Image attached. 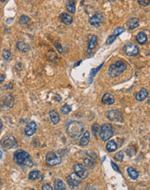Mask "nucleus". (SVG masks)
Returning <instances> with one entry per match:
<instances>
[{
    "instance_id": "f257e3e1",
    "label": "nucleus",
    "mask_w": 150,
    "mask_h": 190,
    "mask_svg": "<svg viewBox=\"0 0 150 190\" xmlns=\"http://www.w3.org/2000/svg\"><path fill=\"white\" fill-rule=\"evenodd\" d=\"M14 162L19 166H23V167L31 168L33 166V162H32L31 157L29 155L28 152L23 149H18L17 150L13 156Z\"/></svg>"
},
{
    "instance_id": "f03ea898",
    "label": "nucleus",
    "mask_w": 150,
    "mask_h": 190,
    "mask_svg": "<svg viewBox=\"0 0 150 190\" xmlns=\"http://www.w3.org/2000/svg\"><path fill=\"white\" fill-rule=\"evenodd\" d=\"M84 131V125L80 121H69L66 125V131L72 138H78Z\"/></svg>"
},
{
    "instance_id": "7ed1b4c3",
    "label": "nucleus",
    "mask_w": 150,
    "mask_h": 190,
    "mask_svg": "<svg viewBox=\"0 0 150 190\" xmlns=\"http://www.w3.org/2000/svg\"><path fill=\"white\" fill-rule=\"evenodd\" d=\"M127 68V64L123 61H118L112 63L109 68V74L111 78L118 77Z\"/></svg>"
},
{
    "instance_id": "20e7f679",
    "label": "nucleus",
    "mask_w": 150,
    "mask_h": 190,
    "mask_svg": "<svg viewBox=\"0 0 150 190\" xmlns=\"http://www.w3.org/2000/svg\"><path fill=\"white\" fill-rule=\"evenodd\" d=\"M15 103V99L12 95L8 93L0 95V108L4 111H8L12 108Z\"/></svg>"
},
{
    "instance_id": "39448f33",
    "label": "nucleus",
    "mask_w": 150,
    "mask_h": 190,
    "mask_svg": "<svg viewBox=\"0 0 150 190\" xmlns=\"http://www.w3.org/2000/svg\"><path fill=\"white\" fill-rule=\"evenodd\" d=\"M99 135L102 141H108L109 140L112 136L114 135V131L112 125L109 124H103L100 127V131H99Z\"/></svg>"
},
{
    "instance_id": "423d86ee",
    "label": "nucleus",
    "mask_w": 150,
    "mask_h": 190,
    "mask_svg": "<svg viewBox=\"0 0 150 190\" xmlns=\"http://www.w3.org/2000/svg\"><path fill=\"white\" fill-rule=\"evenodd\" d=\"M45 162L49 166L54 167L56 165H59L62 163V157L59 153L55 151H50L46 154Z\"/></svg>"
},
{
    "instance_id": "0eeeda50",
    "label": "nucleus",
    "mask_w": 150,
    "mask_h": 190,
    "mask_svg": "<svg viewBox=\"0 0 150 190\" xmlns=\"http://www.w3.org/2000/svg\"><path fill=\"white\" fill-rule=\"evenodd\" d=\"M107 118L112 121V122L123 123V114L120 110H109L106 113Z\"/></svg>"
},
{
    "instance_id": "6e6552de",
    "label": "nucleus",
    "mask_w": 150,
    "mask_h": 190,
    "mask_svg": "<svg viewBox=\"0 0 150 190\" xmlns=\"http://www.w3.org/2000/svg\"><path fill=\"white\" fill-rule=\"evenodd\" d=\"M1 145L5 149H11L18 146V141L13 136H8L4 137L1 141Z\"/></svg>"
},
{
    "instance_id": "1a4fd4ad",
    "label": "nucleus",
    "mask_w": 150,
    "mask_h": 190,
    "mask_svg": "<svg viewBox=\"0 0 150 190\" xmlns=\"http://www.w3.org/2000/svg\"><path fill=\"white\" fill-rule=\"evenodd\" d=\"M103 23H104V17L100 12H96L94 16H92L90 18V25L94 26V27H100Z\"/></svg>"
},
{
    "instance_id": "9d476101",
    "label": "nucleus",
    "mask_w": 150,
    "mask_h": 190,
    "mask_svg": "<svg viewBox=\"0 0 150 190\" xmlns=\"http://www.w3.org/2000/svg\"><path fill=\"white\" fill-rule=\"evenodd\" d=\"M67 181L69 187H71L72 188H77L80 186L82 182V179L80 177L76 175V173H71L67 178Z\"/></svg>"
},
{
    "instance_id": "9b49d317",
    "label": "nucleus",
    "mask_w": 150,
    "mask_h": 190,
    "mask_svg": "<svg viewBox=\"0 0 150 190\" xmlns=\"http://www.w3.org/2000/svg\"><path fill=\"white\" fill-rule=\"evenodd\" d=\"M74 171L76 173V175L78 176L81 179H86L89 176V172L87 170V168L81 163H77L74 166Z\"/></svg>"
},
{
    "instance_id": "f8f14e48",
    "label": "nucleus",
    "mask_w": 150,
    "mask_h": 190,
    "mask_svg": "<svg viewBox=\"0 0 150 190\" xmlns=\"http://www.w3.org/2000/svg\"><path fill=\"white\" fill-rule=\"evenodd\" d=\"M124 52L128 56H135L139 53V49L134 43H127L124 46Z\"/></svg>"
},
{
    "instance_id": "ddd939ff",
    "label": "nucleus",
    "mask_w": 150,
    "mask_h": 190,
    "mask_svg": "<svg viewBox=\"0 0 150 190\" xmlns=\"http://www.w3.org/2000/svg\"><path fill=\"white\" fill-rule=\"evenodd\" d=\"M36 129H37V125H36V123L34 122V121H31L30 123H28L27 125L25 127V129H24V133H25L26 136L31 137L36 133Z\"/></svg>"
},
{
    "instance_id": "4468645a",
    "label": "nucleus",
    "mask_w": 150,
    "mask_h": 190,
    "mask_svg": "<svg viewBox=\"0 0 150 190\" xmlns=\"http://www.w3.org/2000/svg\"><path fill=\"white\" fill-rule=\"evenodd\" d=\"M148 97V91L146 88H142L135 94V100L137 101H143Z\"/></svg>"
},
{
    "instance_id": "2eb2a0df",
    "label": "nucleus",
    "mask_w": 150,
    "mask_h": 190,
    "mask_svg": "<svg viewBox=\"0 0 150 190\" xmlns=\"http://www.w3.org/2000/svg\"><path fill=\"white\" fill-rule=\"evenodd\" d=\"M102 104L108 105H113L115 102V97L112 94L107 93H105V94H103V96H102Z\"/></svg>"
},
{
    "instance_id": "dca6fc26",
    "label": "nucleus",
    "mask_w": 150,
    "mask_h": 190,
    "mask_svg": "<svg viewBox=\"0 0 150 190\" xmlns=\"http://www.w3.org/2000/svg\"><path fill=\"white\" fill-rule=\"evenodd\" d=\"M60 20L61 22L66 25H70L73 23V18L68 13H62L60 15Z\"/></svg>"
},
{
    "instance_id": "f3484780",
    "label": "nucleus",
    "mask_w": 150,
    "mask_h": 190,
    "mask_svg": "<svg viewBox=\"0 0 150 190\" xmlns=\"http://www.w3.org/2000/svg\"><path fill=\"white\" fill-rule=\"evenodd\" d=\"M140 24V22H139V19L136 18H133L128 19L127 22V27L128 30H135L136 29Z\"/></svg>"
},
{
    "instance_id": "a211bd4d",
    "label": "nucleus",
    "mask_w": 150,
    "mask_h": 190,
    "mask_svg": "<svg viewBox=\"0 0 150 190\" xmlns=\"http://www.w3.org/2000/svg\"><path fill=\"white\" fill-rule=\"evenodd\" d=\"M90 134L89 131H85L83 134H82V137L80 138V141H79V144L81 146L84 147V146H87L90 143Z\"/></svg>"
},
{
    "instance_id": "6ab92c4d",
    "label": "nucleus",
    "mask_w": 150,
    "mask_h": 190,
    "mask_svg": "<svg viewBox=\"0 0 150 190\" xmlns=\"http://www.w3.org/2000/svg\"><path fill=\"white\" fill-rule=\"evenodd\" d=\"M135 40H136V42L139 44L143 45L148 41V36H147V35L144 32H139L136 35V36H135Z\"/></svg>"
},
{
    "instance_id": "aec40b11",
    "label": "nucleus",
    "mask_w": 150,
    "mask_h": 190,
    "mask_svg": "<svg viewBox=\"0 0 150 190\" xmlns=\"http://www.w3.org/2000/svg\"><path fill=\"white\" fill-rule=\"evenodd\" d=\"M95 165H96L95 160L92 159L91 157H90V156L83 159V166L86 168L92 169V168H94Z\"/></svg>"
},
{
    "instance_id": "412c9836",
    "label": "nucleus",
    "mask_w": 150,
    "mask_h": 190,
    "mask_svg": "<svg viewBox=\"0 0 150 190\" xmlns=\"http://www.w3.org/2000/svg\"><path fill=\"white\" fill-rule=\"evenodd\" d=\"M97 41H98V38L97 36L93 35L91 36L90 40V42H89V46H88V52L90 53L92 50L95 49V47L96 46V43H97Z\"/></svg>"
},
{
    "instance_id": "4be33fe9",
    "label": "nucleus",
    "mask_w": 150,
    "mask_h": 190,
    "mask_svg": "<svg viewBox=\"0 0 150 190\" xmlns=\"http://www.w3.org/2000/svg\"><path fill=\"white\" fill-rule=\"evenodd\" d=\"M50 117L51 122L53 123L54 125H57L60 121V116L58 113H56V111L52 110L50 112Z\"/></svg>"
},
{
    "instance_id": "5701e85b",
    "label": "nucleus",
    "mask_w": 150,
    "mask_h": 190,
    "mask_svg": "<svg viewBox=\"0 0 150 190\" xmlns=\"http://www.w3.org/2000/svg\"><path fill=\"white\" fill-rule=\"evenodd\" d=\"M127 175L128 176L130 177L132 180H136L138 176H139V173L137 172V170L135 168H134L133 167H128L127 169Z\"/></svg>"
},
{
    "instance_id": "b1692460",
    "label": "nucleus",
    "mask_w": 150,
    "mask_h": 190,
    "mask_svg": "<svg viewBox=\"0 0 150 190\" xmlns=\"http://www.w3.org/2000/svg\"><path fill=\"white\" fill-rule=\"evenodd\" d=\"M66 9L69 13L74 14L76 12V3L73 0H68L66 3Z\"/></svg>"
},
{
    "instance_id": "393cba45",
    "label": "nucleus",
    "mask_w": 150,
    "mask_h": 190,
    "mask_svg": "<svg viewBox=\"0 0 150 190\" xmlns=\"http://www.w3.org/2000/svg\"><path fill=\"white\" fill-rule=\"evenodd\" d=\"M17 48L18 49L19 51L21 52H28L30 50V46L28 45L27 43H25L24 42H18L17 43Z\"/></svg>"
},
{
    "instance_id": "a878e982",
    "label": "nucleus",
    "mask_w": 150,
    "mask_h": 190,
    "mask_svg": "<svg viewBox=\"0 0 150 190\" xmlns=\"http://www.w3.org/2000/svg\"><path fill=\"white\" fill-rule=\"evenodd\" d=\"M106 149L109 152H114V151H115L117 149V144H116V143L115 141L109 140L107 143V144H106Z\"/></svg>"
},
{
    "instance_id": "bb28decb",
    "label": "nucleus",
    "mask_w": 150,
    "mask_h": 190,
    "mask_svg": "<svg viewBox=\"0 0 150 190\" xmlns=\"http://www.w3.org/2000/svg\"><path fill=\"white\" fill-rule=\"evenodd\" d=\"M55 189L56 190H64L66 188V185L64 181L60 179H56L54 182Z\"/></svg>"
},
{
    "instance_id": "cd10ccee",
    "label": "nucleus",
    "mask_w": 150,
    "mask_h": 190,
    "mask_svg": "<svg viewBox=\"0 0 150 190\" xmlns=\"http://www.w3.org/2000/svg\"><path fill=\"white\" fill-rule=\"evenodd\" d=\"M39 176H40V172L38 170H33L29 174V179L31 181H35L39 177Z\"/></svg>"
},
{
    "instance_id": "c85d7f7f",
    "label": "nucleus",
    "mask_w": 150,
    "mask_h": 190,
    "mask_svg": "<svg viewBox=\"0 0 150 190\" xmlns=\"http://www.w3.org/2000/svg\"><path fill=\"white\" fill-rule=\"evenodd\" d=\"M99 131H100V126H99V125H98L97 123H95V124L92 125V133H93V135L96 137H97V136H98Z\"/></svg>"
},
{
    "instance_id": "c756f323",
    "label": "nucleus",
    "mask_w": 150,
    "mask_h": 190,
    "mask_svg": "<svg viewBox=\"0 0 150 190\" xmlns=\"http://www.w3.org/2000/svg\"><path fill=\"white\" fill-rule=\"evenodd\" d=\"M135 152H136V150L135 149V147H133V146H129V147H127V149H126V154H127L129 157L134 156L135 155Z\"/></svg>"
},
{
    "instance_id": "7c9ffc66",
    "label": "nucleus",
    "mask_w": 150,
    "mask_h": 190,
    "mask_svg": "<svg viewBox=\"0 0 150 190\" xmlns=\"http://www.w3.org/2000/svg\"><path fill=\"white\" fill-rule=\"evenodd\" d=\"M70 112H71V107L67 104L64 105V106L61 108V113H62V114H64V115H67V114H69Z\"/></svg>"
},
{
    "instance_id": "2f4dec72",
    "label": "nucleus",
    "mask_w": 150,
    "mask_h": 190,
    "mask_svg": "<svg viewBox=\"0 0 150 190\" xmlns=\"http://www.w3.org/2000/svg\"><path fill=\"white\" fill-rule=\"evenodd\" d=\"M30 18L29 17H27V16H25V15H22L21 17H20V18H19V23H21V24H27L29 22H30Z\"/></svg>"
},
{
    "instance_id": "473e14b6",
    "label": "nucleus",
    "mask_w": 150,
    "mask_h": 190,
    "mask_svg": "<svg viewBox=\"0 0 150 190\" xmlns=\"http://www.w3.org/2000/svg\"><path fill=\"white\" fill-rule=\"evenodd\" d=\"M3 57H4V59L6 60V61L10 60V58H11V53H10V51L8 49L3 50Z\"/></svg>"
},
{
    "instance_id": "72a5a7b5",
    "label": "nucleus",
    "mask_w": 150,
    "mask_h": 190,
    "mask_svg": "<svg viewBox=\"0 0 150 190\" xmlns=\"http://www.w3.org/2000/svg\"><path fill=\"white\" fill-rule=\"evenodd\" d=\"M124 31H125V29H124V28L117 27L114 30V34H113V35H114L115 36H116V37H117V36H120V35H121L122 33H123Z\"/></svg>"
},
{
    "instance_id": "f704fd0d",
    "label": "nucleus",
    "mask_w": 150,
    "mask_h": 190,
    "mask_svg": "<svg viewBox=\"0 0 150 190\" xmlns=\"http://www.w3.org/2000/svg\"><path fill=\"white\" fill-rule=\"evenodd\" d=\"M123 158H124V154L123 151H120L118 153H116L115 156V159L118 162H123Z\"/></svg>"
},
{
    "instance_id": "c9c22d12",
    "label": "nucleus",
    "mask_w": 150,
    "mask_h": 190,
    "mask_svg": "<svg viewBox=\"0 0 150 190\" xmlns=\"http://www.w3.org/2000/svg\"><path fill=\"white\" fill-rule=\"evenodd\" d=\"M102 66H103V63L101 64V65H100V66H99V67H98V68L92 69V70H91V72H90V76H91V77H95V76H96V73H97V72H98V71L100 70V68H102Z\"/></svg>"
},
{
    "instance_id": "e433bc0d",
    "label": "nucleus",
    "mask_w": 150,
    "mask_h": 190,
    "mask_svg": "<svg viewBox=\"0 0 150 190\" xmlns=\"http://www.w3.org/2000/svg\"><path fill=\"white\" fill-rule=\"evenodd\" d=\"M116 39V36H115L114 35H112V36H110L107 39V42H106V44L107 45H109V44H111V43H113L114 42V41Z\"/></svg>"
},
{
    "instance_id": "4c0bfd02",
    "label": "nucleus",
    "mask_w": 150,
    "mask_h": 190,
    "mask_svg": "<svg viewBox=\"0 0 150 190\" xmlns=\"http://www.w3.org/2000/svg\"><path fill=\"white\" fill-rule=\"evenodd\" d=\"M138 3L142 6H148L150 4V0H138Z\"/></svg>"
},
{
    "instance_id": "58836bf2",
    "label": "nucleus",
    "mask_w": 150,
    "mask_h": 190,
    "mask_svg": "<svg viewBox=\"0 0 150 190\" xmlns=\"http://www.w3.org/2000/svg\"><path fill=\"white\" fill-rule=\"evenodd\" d=\"M55 47L56 48V49H57V51L59 52L60 54H63L64 50H63V47L61 46V44H60V43H58V42L55 43Z\"/></svg>"
},
{
    "instance_id": "ea45409f",
    "label": "nucleus",
    "mask_w": 150,
    "mask_h": 190,
    "mask_svg": "<svg viewBox=\"0 0 150 190\" xmlns=\"http://www.w3.org/2000/svg\"><path fill=\"white\" fill-rule=\"evenodd\" d=\"M111 166H112V168L114 169L115 171H116V172H118L121 174V170H120V168H119L118 166H117V165H116L114 162H111Z\"/></svg>"
},
{
    "instance_id": "a19ab883",
    "label": "nucleus",
    "mask_w": 150,
    "mask_h": 190,
    "mask_svg": "<svg viewBox=\"0 0 150 190\" xmlns=\"http://www.w3.org/2000/svg\"><path fill=\"white\" fill-rule=\"evenodd\" d=\"M42 189L44 190H52L53 188L50 185V184H44V185L42 187Z\"/></svg>"
},
{
    "instance_id": "79ce46f5",
    "label": "nucleus",
    "mask_w": 150,
    "mask_h": 190,
    "mask_svg": "<svg viewBox=\"0 0 150 190\" xmlns=\"http://www.w3.org/2000/svg\"><path fill=\"white\" fill-rule=\"evenodd\" d=\"M5 80V75H4V74H0V83H2Z\"/></svg>"
},
{
    "instance_id": "37998d69",
    "label": "nucleus",
    "mask_w": 150,
    "mask_h": 190,
    "mask_svg": "<svg viewBox=\"0 0 150 190\" xmlns=\"http://www.w3.org/2000/svg\"><path fill=\"white\" fill-rule=\"evenodd\" d=\"M2 127H3V123H2V120L0 119V130L2 129Z\"/></svg>"
},
{
    "instance_id": "c03bdc74",
    "label": "nucleus",
    "mask_w": 150,
    "mask_h": 190,
    "mask_svg": "<svg viewBox=\"0 0 150 190\" xmlns=\"http://www.w3.org/2000/svg\"><path fill=\"white\" fill-rule=\"evenodd\" d=\"M109 2H114L115 0H109Z\"/></svg>"
},
{
    "instance_id": "a18cd8bd",
    "label": "nucleus",
    "mask_w": 150,
    "mask_h": 190,
    "mask_svg": "<svg viewBox=\"0 0 150 190\" xmlns=\"http://www.w3.org/2000/svg\"><path fill=\"white\" fill-rule=\"evenodd\" d=\"M5 0H0V2H5Z\"/></svg>"
}]
</instances>
